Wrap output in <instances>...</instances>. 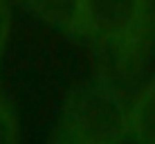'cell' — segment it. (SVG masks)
Masks as SVG:
<instances>
[{"mask_svg": "<svg viewBox=\"0 0 155 144\" xmlns=\"http://www.w3.org/2000/svg\"><path fill=\"white\" fill-rule=\"evenodd\" d=\"M16 140V124L12 115L7 113V108L0 106V144L2 142H14Z\"/></svg>", "mask_w": 155, "mask_h": 144, "instance_id": "5b68a950", "label": "cell"}, {"mask_svg": "<svg viewBox=\"0 0 155 144\" xmlns=\"http://www.w3.org/2000/svg\"><path fill=\"white\" fill-rule=\"evenodd\" d=\"M68 129L70 137L83 142L121 140L126 129V110L108 83H97L81 90L68 104Z\"/></svg>", "mask_w": 155, "mask_h": 144, "instance_id": "6da1fadb", "label": "cell"}, {"mask_svg": "<svg viewBox=\"0 0 155 144\" xmlns=\"http://www.w3.org/2000/svg\"><path fill=\"white\" fill-rule=\"evenodd\" d=\"M7 32H9V9L0 0V50H2L5 41H7Z\"/></svg>", "mask_w": 155, "mask_h": 144, "instance_id": "8992f818", "label": "cell"}, {"mask_svg": "<svg viewBox=\"0 0 155 144\" xmlns=\"http://www.w3.org/2000/svg\"><path fill=\"white\" fill-rule=\"evenodd\" d=\"M85 29L110 41H128L142 23L144 0H83Z\"/></svg>", "mask_w": 155, "mask_h": 144, "instance_id": "7a4b0ae2", "label": "cell"}, {"mask_svg": "<svg viewBox=\"0 0 155 144\" xmlns=\"http://www.w3.org/2000/svg\"><path fill=\"white\" fill-rule=\"evenodd\" d=\"M27 5L47 23L61 25L65 29L85 27L83 0H27Z\"/></svg>", "mask_w": 155, "mask_h": 144, "instance_id": "3957f363", "label": "cell"}, {"mask_svg": "<svg viewBox=\"0 0 155 144\" xmlns=\"http://www.w3.org/2000/svg\"><path fill=\"white\" fill-rule=\"evenodd\" d=\"M130 131L137 140L155 142V79L140 95L130 113Z\"/></svg>", "mask_w": 155, "mask_h": 144, "instance_id": "277c9868", "label": "cell"}]
</instances>
